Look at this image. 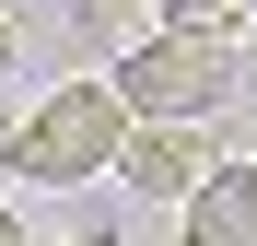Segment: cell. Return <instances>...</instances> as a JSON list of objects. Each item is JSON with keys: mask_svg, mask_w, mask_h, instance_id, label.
I'll use <instances>...</instances> for the list:
<instances>
[{"mask_svg": "<svg viewBox=\"0 0 257 246\" xmlns=\"http://www.w3.org/2000/svg\"><path fill=\"white\" fill-rule=\"evenodd\" d=\"M176 246H257V164H222V176L187 199Z\"/></svg>", "mask_w": 257, "mask_h": 246, "instance_id": "4", "label": "cell"}, {"mask_svg": "<svg viewBox=\"0 0 257 246\" xmlns=\"http://www.w3.org/2000/svg\"><path fill=\"white\" fill-rule=\"evenodd\" d=\"M12 47H24V35H12V12H0V70H12Z\"/></svg>", "mask_w": 257, "mask_h": 246, "instance_id": "7", "label": "cell"}, {"mask_svg": "<svg viewBox=\"0 0 257 246\" xmlns=\"http://www.w3.org/2000/svg\"><path fill=\"white\" fill-rule=\"evenodd\" d=\"M245 94H257V59H245Z\"/></svg>", "mask_w": 257, "mask_h": 246, "instance_id": "10", "label": "cell"}, {"mask_svg": "<svg viewBox=\"0 0 257 246\" xmlns=\"http://www.w3.org/2000/svg\"><path fill=\"white\" fill-rule=\"evenodd\" d=\"M70 24L94 35V47H117V59H128L141 35H164V0H70Z\"/></svg>", "mask_w": 257, "mask_h": 246, "instance_id": "5", "label": "cell"}, {"mask_svg": "<svg viewBox=\"0 0 257 246\" xmlns=\"http://www.w3.org/2000/svg\"><path fill=\"white\" fill-rule=\"evenodd\" d=\"M0 246H24V223H12V199H0Z\"/></svg>", "mask_w": 257, "mask_h": 246, "instance_id": "8", "label": "cell"}, {"mask_svg": "<svg viewBox=\"0 0 257 246\" xmlns=\"http://www.w3.org/2000/svg\"><path fill=\"white\" fill-rule=\"evenodd\" d=\"M117 152H128V106L105 82H47L35 117L0 141V164L35 176V188H94V176H117Z\"/></svg>", "mask_w": 257, "mask_h": 246, "instance_id": "2", "label": "cell"}, {"mask_svg": "<svg viewBox=\"0 0 257 246\" xmlns=\"http://www.w3.org/2000/svg\"><path fill=\"white\" fill-rule=\"evenodd\" d=\"M70 246H117V234H70Z\"/></svg>", "mask_w": 257, "mask_h": 246, "instance_id": "9", "label": "cell"}, {"mask_svg": "<svg viewBox=\"0 0 257 246\" xmlns=\"http://www.w3.org/2000/svg\"><path fill=\"white\" fill-rule=\"evenodd\" d=\"M234 82H245V47L222 24H164V35H141V47L117 59L105 94L128 106V129H210V106H222Z\"/></svg>", "mask_w": 257, "mask_h": 246, "instance_id": "1", "label": "cell"}, {"mask_svg": "<svg viewBox=\"0 0 257 246\" xmlns=\"http://www.w3.org/2000/svg\"><path fill=\"white\" fill-rule=\"evenodd\" d=\"M222 164H234V152L210 141V129H128L117 176H128V199H199Z\"/></svg>", "mask_w": 257, "mask_h": 246, "instance_id": "3", "label": "cell"}, {"mask_svg": "<svg viewBox=\"0 0 257 246\" xmlns=\"http://www.w3.org/2000/svg\"><path fill=\"white\" fill-rule=\"evenodd\" d=\"M245 12H257V0H164V24H222V35H234Z\"/></svg>", "mask_w": 257, "mask_h": 246, "instance_id": "6", "label": "cell"}]
</instances>
